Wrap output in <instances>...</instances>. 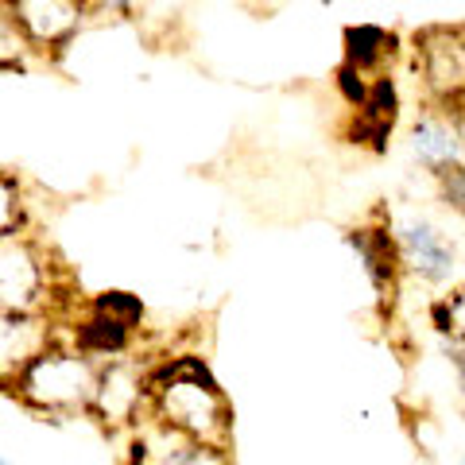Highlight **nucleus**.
Instances as JSON below:
<instances>
[{
    "mask_svg": "<svg viewBox=\"0 0 465 465\" xmlns=\"http://www.w3.org/2000/svg\"><path fill=\"white\" fill-rule=\"evenodd\" d=\"M434 179H439V186H442V202L454 213H461V202H465V171H461V163L439 171Z\"/></svg>",
    "mask_w": 465,
    "mask_h": 465,
    "instance_id": "17",
    "label": "nucleus"
},
{
    "mask_svg": "<svg viewBox=\"0 0 465 465\" xmlns=\"http://www.w3.org/2000/svg\"><path fill=\"white\" fill-rule=\"evenodd\" d=\"M32 54H63L90 24V0H5Z\"/></svg>",
    "mask_w": 465,
    "mask_h": 465,
    "instance_id": "5",
    "label": "nucleus"
},
{
    "mask_svg": "<svg viewBox=\"0 0 465 465\" xmlns=\"http://www.w3.org/2000/svg\"><path fill=\"white\" fill-rule=\"evenodd\" d=\"M0 465H12V461H5V458H0Z\"/></svg>",
    "mask_w": 465,
    "mask_h": 465,
    "instance_id": "19",
    "label": "nucleus"
},
{
    "mask_svg": "<svg viewBox=\"0 0 465 465\" xmlns=\"http://www.w3.org/2000/svg\"><path fill=\"white\" fill-rule=\"evenodd\" d=\"M148 411L183 439L229 450L232 407L202 357H174L148 376Z\"/></svg>",
    "mask_w": 465,
    "mask_h": 465,
    "instance_id": "1",
    "label": "nucleus"
},
{
    "mask_svg": "<svg viewBox=\"0 0 465 465\" xmlns=\"http://www.w3.org/2000/svg\"><path fill=\"white\" fill-rule=\"evenodd\" d=\"M396 252H400V264H407L411 272H419L423 280L430 283H446L450 275L458 272V252L454 244H450L439 229L423 217H411V222H403L396 232Z\"/></svg>",
    "mask_w": 465,
    "mask_h": 465,
    "instance_id": "7",
    "label": "nucleus"
},
{
    "mask_svg": "<svg viewBox=\"0 0 465 465\" xmlns=\"http://www.w3.org/2000/svg\"><path fill=\"white\" fill-rule=\"evenodd\" d=\"M357 116H353V143H365L372 152H384V140L391 136L396 128V116H400V97H396V82L388 74L372 78L365 97L357 101Z\"/></svg>",
    "mask_w": 465,
    "mask_h": 465,
    "instance_id": "10",
    "label": "nucleus"
},
{
    "mask_svg": "<svg viewBox=\"0 0 465 465\" xmlns=\"http://www.w3.org/2000/svg\"><path fill=\"white\" fill-rule=\"evenodd\" d=\"M143 407H148V376L140 372L136 361L109 357V365L97 369L90 411H97L109 427H116V423H133V419H140Z\"/></svg>",
    "mask_w": 465,
    "mask_h": 465,
    "instance_id": "6",
    "label": "nucleus"
},
{
    "mask_svg": "<svg viewBox=\"0 0 465 465\" xmlns=\"http://www.w3.org/2000/svg\"><path fill=\"white\" fill-rule=\"evenodd\" d=\"M136 0H90V12L94 16H128Z\"/></svg>",
    "mask_w": 465,
    "mask_h": 465,
    "instance_id": "18",
    "label": "nucleus"
},
{
    "mask_svg": "<svg viewBox=\"0 0 465 465\" xmlns=\"http://www.w3.org/2000/svg\"><path fill=\"white\" fill-rule=\"evenodd\" d=\"M128 345H133V326L105 311L90 307V318L74 326V349H82L85 357H121Z\"/></svg>",
    "mask_w": 465,
    "mask_h": 465,
    "instance_id": "13",
    "label": "nucleus"
},
{
    "mask_svg": "<svg viewBox=\"0 0 465 465\" xmlns=\"http://www.w3.org/2000/svg\"><path fill=\"white\" fill-rule=\"evenodd\" d=\"M43 345H51V326L43 314L0 311V388H12L20 369Z\"/></svg>",
    "mask_w": 465,
    "mask_h": 465,
    "instance_id": "9",
    "label": "nucleus"
},
{
    "mask_svg": "<svg viewBox=\"0 0 465 465\" xmlns=\"http://www.w3.org/2000/svg\"><path fill=\"white\" fill-rule=\"evenodd\" d=\"M349 244L357 249L365 275L372 280L376 291H396V275H400V252H396V237L388 229H353Z\"/></svg>",
    "mask_w": 465,
    "mask_h": 465,
    "instance_id": "12",
    "label": "nucleus"
},
{
    "mask_svg": "<svg viewBox=\"0 0 465 465\" xmlns=\"http://www.w3.org/2000/svg\"><path fill=\"white\" fill-rule=\"evenodd\" d=\"M51 302L47 256L27 232L12 229L0 237V311L43 314Z\"/></svg>",
    "mask_w": 465,
    "mask_h": 465,
    "instance_id": "4",
    "label": "nucleus"
},
{
    "mask_svg": "<svg viewBox=\"0 0 465 465\" xmlns=\"http://www.w3.org/2000/svg\"><path fill=\"white\" fill-rule=\"evenodd\" d=\"M94 311H105L113 318H121V322H128L133 330L143 322V302L136 295H124V291H109V295H101L94 302Z\"/></svg>",
    "mask_w": 465,
    "mask_h": 465,
    "instance_id": "16",
    "label": "nucleus"
},
{
    "mask_svg": "<svg viewBox=\"0 0 465 465\" xmlns=\"http://www.w3.org/2000/svg\"><path fill=\"white\" fill-rule=\"evenodd\" d=\"M27 63H32V47H27V39L20 35L8 5L0 0V70H24Z\"/></svg>",
    "mask_w": 465,
    "mask_h": 465,
    "instance_id": "14",
    "label": "nucleus"
},
{
    "mask_svg": "<svg viewBox=\"0 0 465 465\" xmlns=\"http://www.w3.org/2000/svg\"><path fill=\"white\" fill-rule=\"evenodd\" d=\"M24 217V202H20V186L8 171H0V237L12 229H20Z\"/></svg>",
    "mask_w": 465,
    "mask_h": 465,
    "instance_id": "15",
    "label": "nucleus"
},
{
    "mask_svg": "<svg viewBox=\"0 0 465 465\" xmlns=\"http://www.w3.org/2000/svg\"><path fill=\"white\" fill-rule=\"evenodd\" d=\"M97 384V365L82 349H63V345H43L39 353L20 369L8 391L47 415H74L90 411Z\"/></svg>",
    "mask_w": 465,
    "mask_h": 465,
    "instance_id": "2",
    "label": "nucleus"
},
{
    "mask_svg": "<svg viewBox=\"0 0 465 465\" xmlns=\"http://www.w3.org/2000/svg\"><path fill=\"white\" fill-rule=\"evenodd\" d=\"M411 152L430 174L461 163V109H427L411 128Z\"/></svg>",
    "mask_w": 465,
    "mask_h": 465,
    "instance_id": "8",
    "label": "nucleus"
},
{
    "mask_svg": "<svg viewBox=\"0 0 465 465\" xmlns=\"http://www.w3.org/2000/svg\"><path fill=\"white\" fill-rule=\"evenodd\" d=\"M415 74L434 109H461L465 90V39L461 24H434L415 32Z\"/></svg>",
    "mask_w": 465,
    "mask_h": 465,
    "instance_id": "3",
    "label": "nucleus"
},
{
    "mask_svg": "<svg viewBox=\"0 0 465 465\" xmlns=\"http://www.w3.org/2000/svg\"><path fill=\"white\" fill-rule=\"evenodd\" d=\"M396 54H400L396 35L384 32V27H376V24L345 27V66L357 70V74H365V78L376 74L381 78Z\"/></svg>",
    "mask_w": 465,
    "mask_h": 465,
    "instance_id": "11",
    "label": "nucleus"
}]
</instances>
